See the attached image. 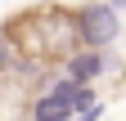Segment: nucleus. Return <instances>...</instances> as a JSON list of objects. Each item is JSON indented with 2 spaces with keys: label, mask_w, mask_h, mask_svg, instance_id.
Returning <instances> with one entry per match:
<instances>
[{
  "label": "nucleus",
  "mask_w": 126,
  "mask_h": 121,
  "mask_svg": "<svg viewBox=\"0 0 126 121\" xmlns=\"http://www.w3.org/2000/svg\"><path fill=\"white\" fill-rule=\"evenodd\" d=\"M0 45L14 54L18 67H32V72L63 67L81 49H90L86 27H81V9L59 5V0H41V5L9 13L0 23Z\"/></svg>",
  "instance_id": "obj_1"
},
{
  "label": "nucleus",
  "mask_w": 126,
  "mask_h": 121,
  "mask_svg": "<svg viewBox=\"0 0 126 121\" xmlns=\"http://www.w3.org/2000/svg\"><path fill=\"white\" fill-rule=\"evenodd\" d=\"M77 99H81V85H77V81L54 85L50 94L36 103V121H68V117L77 112Z\"/></svg>",
  "instance_id": "obj_2"
},
{
  "label": "nucleus",
  "mask_w": 126,
  "mask_h": 121,
  "mask_svg": "<svg viewBox=\"0 0 126 121\" xmlns=\"http://www.w3.org/2000/svg\"><path fill=\"white\" fill-rule=\"evenodd\" d=\"M81 27H86V45H104L117 32V18L113 9H81Z\"/></svg>",
  "instance_id": "obj_3"
}]
</instances>
